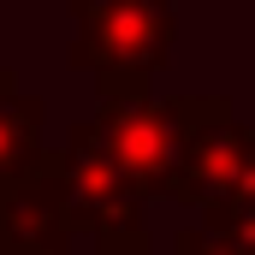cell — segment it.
<instances>
[{"label": "cell", "instance_id": "8", "mask_svg": "<svg viewBox=\"0 0 255 255\" xmlns=\"http://www.w3.org/2000/svg\"><path fill=\"white\" fill-rule=\"evenodd\" d=\"M226 202L255 208V125H244V142H238V172H232V190H226Z\"/></svg>", "mask_w": 255, "mask_h": 255}, {"label": "cell", "instance_id": "4", "mask_svg": "<svg viewBox=\"0 0 255 255\" xmlns=\"http://www.w3.org/2000/svg\"><path fill=\"white\" fill-rule=\"evenodd\" d=\"M238 142H244V125L226 95H184L178 166H172L166 196L184 208H202V214L220 208L232 190V172H238Z\"/></svg>", "mask_w": 255, "mask_h": 255}, {"label": "cell", "instance_id": "5", "mask_svg": "<svg viewBox=\"0 0 255 255\" xmlns=\"http://www.w3.org/2000/svg\"><path fill=\"white\" fill-rule=\"evenodd\" d=\"M71 232H65V214H60V196L48 184L42 160L0 184V255H42V250H65Z\"/></svg>", "mask_w": 255, "mask_h": 255}, {"label": "cell", "instance_id": "7", "mask_svg": "<svg viewBox=\"0 0 255 255\" xmlns=\"http://www.w3.org/2000/svg\"><path fill=\"white\" fill-rule=\"evenodd\" d=\"M172 255H255V208L220 202L202 214V226H184L172 238Z\"/></svg>", "mask_w": 255, "mask_h": 255}, {"label": "cell", "instance_id": "2", "mask_svg": "<svg viewBox=\"0 0 255 255\" xmlns=\"http://www.w3.org/2000/svg\"><path fill=\"white\" fill-rule=\"evenodd\" d=\"M95 142L113 154V166L125 172L136 190L166 196L172 166H178V130H184V95H154L148 77H125V71H95Z\"/></svg>", "mask_w": 255, "mask_h": 255}, {"label": "cell", "instance_id": "9", "mask_svg": "<svg viewBox=\"0 0 255 255\" xmlns=\"http://www.w3.org/2000/svg\"><path fill=\"white\" fill-rule=\"evenodd\" d=\"M107 255H154V250H107Z\"/></svg>", "mask_w": 255, "mask_h": 255}, {"label": "cell", "instance_id": "6", "mask_svg": "<svg viewBox=\"0 0 255 255\" xmlns=\"http://www.w3.org/2000/svg\"><path fill=\"white\" fill-rule=\"evenodd\" d=\"M42 119H48L42 95L18 89V77L0 71V184L24 178L42 160Z\"/></svg>", "mask_w": 255, "mask_h": 255}, {"label": "cell", "instance_id": "3", "mask_svg": "<svg viewBox=\"0 0 255 255\" xmlns=\"http://www.w3.org/2000/svg\"><path fill=\"white\" fill-rule=\"evenodd\" d=\"M178 18L172 0H71V48L65 60L77 71H125L154 77L172 65Z\"/></svg>", "mask_w": 255, "mask_h": 255}, {"label": "cell", "instance_id": "1", "mask_svg": "<svg viewBox=\"0 0 255 255\" xmlns=\"http://www.w3.org/2000/svg\"><path fill=\"white\" fill-rule=\"evenodd\" d=\"M42 172L60 196L65 232H83L95 255L107 250H148V196L113 166V154L95 142L89 119L65 130V148H42Z\"/></svg>", "mask_w": 255, "mask_h": 255}]
</instances>
